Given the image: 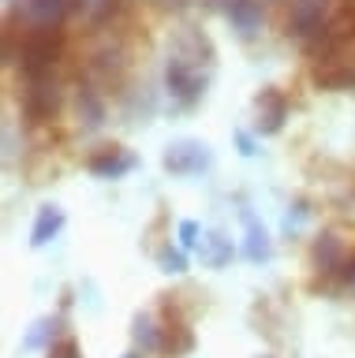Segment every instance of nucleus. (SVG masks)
I'll list each match as a JSON object with an SVG mask.
<instances>
[{
	"mask_svg": "<svg viewBox=\"0 0 355 358\" xmlns=\"http://www.w3.org/2000/svg\"><path fill=\"white\" fill-rule=\"evenodd\" d=\"M206 86H209V67H198L180 52L169 56V64H165V90H169V97L180 108H195L206 97Z\"/></svg>",
	"mask_w": 355,
	"mask_h": 358,
	"instance_id": "nucleus-1",
	"label": "nucleus"
},
{
	"mask_svg": "<svg viewBox=\"0 0 355 358\" xmlns=\"http://www.w3.org/2000/svg\"><path fill=\"white\" fill-rule=\"evenodd\" d=\"M64 105L57 71H23V112L30 123H49Z\"/></svg>",
	"mask_w": 355,
	"mask_h": 358,
	"instance_id": "nucleus-2",
	"label": "nucleus"
},
{
	"mask_svg": "<svg viewBox=\"0 0 355 358\" xmlns=\"http://www.w3.org/2000/svg\"><path fill=\"white\" fill-rule=\"evenodd\" d=\"M75 19L71 11V0H15L12 11H8V22L19 30L27 27H53V30H64V22Z\"/></svg>",
	"mask_w": 355,
	"mask_h": 358,
	"instance_id": "nucleus-3",
	"label": "nucleus"
},
{
	"mask_svg": "<svg viewBox=\"0 0 355 358\" xmlns=\"http://www.w3.org/2000/svg\"><path fill=\"white\" fill-rule=\"evenodd\" d=\"M161 164H165V172H172V176H198V172H206V168L214 164V153H209L206 142L180 138V142H172L169 150H165Z\"/></svg>",
	"mask_w": 355,
	"mask_h": 358,
	"instance_id": "nucleus-4",
	"label": "nucleus"
},
{
	"mask_svg": "<svg viewBox=\"0 0 355 358\" xmlns=\"http://www.w3.org/2000/svg\"><path fill=\"white\" fill-rule=\"evenodd\" d=\"M333 22L329 0H292V11H288V34H295L299 41H310L314 34H321Z\"/></svg>",
	"mask_w": 355,
	"mask_h": 358,
	"instance_id": "nucleus-5",
	"label": "nucleus"
},
{
	"mask_svg": "<svg viewBox=\"0 0 355 358\" xmlns=\"http://www.w3.org/2000/svg\"><path fill=\"white\" fill-rule=\"evenodd\" d=\"M348 254H351V246L340 239V231H333V228H326L314 239V246H310V262H314V268H318V276L321 280H333L340 273V265L348 262Z\"/></svg>",
	"mask_w": 355,
	"mask_h": 358,
	"instance_id": "nucleus-6",
	"label": "nucleus"
},
{
	"mask_svg": "<svg viewBox=\"0 0 355 358\" xmlns=\"http://www.w3.org/2000/svg\"><path fill=\"white\" fill-rule=\"evenodd\" d=\"M288 112H292V105H288L284 90L265 86L262 94L254 97V131H258V134H277L284 127Z\"/></svg>",
	"mask_w": 355,
	"mask_h": 358,
	"instance_id": "nucleus-7",
	"label": "nucleus"
},
{
	"mask_svg": "<svg viewBox=\"0 0 355 358\" xmlns=\"http://www.w3.org/2000/svg\"><path fill=\"white\" fill-rule=\"evenodd\" d=\"M124 71H127V56L120 45H105V49H97L90 56V64H86V75H90V83L102 90V86H120L124 83Z\"/></svg>",
	"mask_w": 355,
	"mask_h": 358,
	"instance_id": "nucleus-8",
	"label": "nucleus"
},
{
	"mask_svg": "<svg viewBox=\"0 0 355 358\" xmlns=\"http://www.w3.org/2000/svg\"><path fill=\"white\" fill-rule=\"evenodd\" d=\"M135 168V157H131L124 145H102L86 157V172L97 176V179H120Z\"/></svg>",
	"mask_w": 355,
	"mask_h": 358,
	"instance_id": "nucleus-9",
	"label": "nucleus"
},
{
	"mask_svg": "<svg viewBox=\"0 0 355 358\" xmlns=\"http://www.w3.org/2000/svg\"><path fill=\"white\" fill-rule=\"evenodd\" d=\"M217 11L225 15L232 27H236L243 38H251V34H258L265 11H262V0H214Z\"/></svg>",
	"mask_w": 355,
	"mask_h": 358,
	"instance_id": "nucleus-10",
	"label": "nucleus"
},
{
	"mask_svg": "<svg viewBox=\"0 0 355 358\" xmlns=\"http://www.w3.org/2000/svg\"><path fill=\"white\" fill-rule=\"evenodd\" d=\"M75 116H79V127L83 131H97L105 123V97L90 78L75 86Z\"/></svg>",
	"mask_w": 355,
	"mask_h": 358,
	"instance_id": "nucleus-11",
	"label": "nucleus"
},
{
	"mask_svg": "<svg viewBox=\"0 0 355 358\" xmlns=\"http://www.w3.org/2000/svg\"><path fill=\"white\" fill-rule=\"evenodd\" d=\"M243 228H247V243H243V257L247 262H270L273 254V243H270V231H265V224L254 217L251 209H243Z\"/></svg>",
	"mask_w": 355,
	"mask_h": 358,
	"instance_id": "nucleus-12",
	"label": "nucleus"
},
{
	"mask_svg": "<svg viewBox=\"0 0 355 358\" xmlns=\"http://www.w3.org/2000/svg\"><path fill=\"white\" fill-rule=\"evenodd\" d=\"M64 209L60 206H41L38 209V220H34V228H30V246H49L53 239H57L60 235V228H64Z\"/></svg>",
	"mask_w": 355,
	"mask_h": 358,
	"instance_id": "nucleus-13",
	"label": "nucleus"
},
{
	"mask_svg": "<svg viewBox=\"0 0 355 358\" xmlns=\"http://www.w3.org/2000/svg\"><path fill=\"white\" fill-rule=\"evenodd\" d=\"M180 56H187L191 64L198 67H214V45H209V38L202 30H195V27H187L180 34V49H176Z\"/></svg>",
	"mask_w": 355,
	"mask_h": 358,
	"instance_id": "nucleus-14",
	"label": "nucleus"
},
{
	"mask_svg": "<svg viewBox=\"0 0 355 358\" xmlns=\"http://www.w3.org/2000/svg\"><path fill=\"white\" fill-rule=\"evenodd\" d=\"M161 351L180 358L187 351H195V332L187 329V321H169L165 324V336H161Z\"/></svg>",
	"mask_w": 355,
	"mask_h": 358,
	"instance_id": "nucleus-15",
	"label": "nucleus"
},
{
	"mask_svg": "<svg viewBox=\"0 0 355 358\" xmlns=\"http://www.w3.org/2000/svg\"><path fill=\"white\" fill-rule=\"evenodd\" d=\"M202 246H206V262L214 265V268H225L228 262H232V239H225L221 231H209L206 239H202Z\"/></svg>",
	"mask_w": 355,
	"mask_h": 358,
	"instance_id": "nucleus-16",
	"label": "nucleus"
},
{
	"mask_svg": "<svg viewBox=\"0 0 355 358\" xmlns=\"http://www.w3.org/2000/svg\"><path fill=\"white\" fill-rule=\"evenodd\" d=\"M161 336H165V329H158V321H153L150 313L135 317V343L142 351H161Z\"/></svg>",
	"mask_w": 355,
	"mask_h": 358,
	"instance_id": "nucleus-17",
	"label": "nucleus"
},
{
	"mask_svg": "<svg viewBox=\"0 0 355 358\" xmlns=\"http://www.w3.org/2000/svg\"><path fill=\"white\" fill-rule=\"evenodd\" d=\"M57 324H60V321H53V317L34 321V329H30L27 340H23V351H38V347H46V343L53 340V332H57Z\"/></svg>",
	"mask_w": 355,
	"mask_h": 358,
	"instance_id": "nucleus-18",
	"label": "nucleus"
},
{
	"mask_svg": "<svg viewBox=\"0 0 355 358\" xmlns=\"http://www.w3.org/2000/svg\"><path fill=\"white\" fill-rule=\"evenodd\" d=\"M329 287H333V291H355V246H351L348 262L340 265V273L329 280Z\"/></svg>",
	"mask_w": 355,
	"mask_h": 358,
	"instance_id": "nucleus-19",
	"label": "nucleus"
},
{
	"mask_svg": "<svg viewBox=\"0 0 355 358\" xmlns=\"http://www.w3.org/2000/svg\"><path fill=\"white\" fill-rule=\"evenodd\" d=\"M158 262H161L165 273H183V268H187V250H180V246H176V250H172V246H165Z\"/></svg>",
	"mask_w": 355,
	"mask_h": 358,
	"instance_id": "nucleus-20",
	"label": "nucleus"
},
{
	"mask_svg": "<svg viewBox=\"0 0 355 358\" xmlns=\"http://www.w3.org/2000/svg\"><path fill=\"white\" fill-rule=\"evenodd\" d=\"M195 246H202V228H198V220H180V250H195Z\"/></svg>",
	"mask_w": 355,
	"mask_h": 358,
	"instance_id": "nucleus-21",
	"label": "nucleus"
},
{
	"mask_svg": "<svg viewBox=\"0 0 355 358\" xmlns=\"http://www.w3.org/2000/svg\"><path fill=\"white\" fill-rule=\"evenodd\" d=\"M49 358H83V351H79V343H75L71 336H64V340H57L49 347Z\"/></svg>",
	"mask_w": 355,
	"mask_h": 358,
	"instance_id": "nucleus-22",
	"label": "nucleus"
},
{
	"mask_svg": "<svg viewBox=\"0 0 355 358\" xmlns=\"http://www.w3.org/2000/svg\"><path fill=\"white\" fill-rule=\"evenodd\" d=\"M15 60V34L12 27H0V64Z\"/></svg>",
	"mask_w": 355,
	"mask_h": 358,
	"instance_id": "nucleus-23",
	"label": "nucleus"
},
{
	"mask_svg": "<svg viewBox=\"0 0 355 358\" xmlns=\"http://www.w3.org/2000/svg\"><path fill=\"white\" fill-rule=\"evenodd\" d=\"M236 145H239L243 157H254V153H258V150H254V138H251L247 131H236Z\"/></svg>",
	"mask_w": 355,
	"mask_h": 358,
	"instance_id": "nucleus-24",
	"label": "nucleus"
},
{
	"mask_svg": "<svg viewBox=\"0 0 355 358\" xmlns=\"http://www.w3.org/2000/svg\"><path fill=\"white\" fill-rule=\"evenodd\" d=\"M153 8H165V11H172V8H183L187 0H150Z\"/></svg>",
	"mask_w": 355,
	"mask_h": 358,
	"instance_id": "nucleus-25",
	"label": "nucleus"
},
{
	"mask_svg": "<svg viewBox=\"0 0 355 358\" xmlns=\"http://www.w3.org/2000/svg\"><path fill=\"white\" fill-rule=\"evenodd\" d=\"M124 358H139V355H135V351H131V355H124Z\"/></svg>",
	"mask_w": 355,
	"mask_h": 358,
	"instance_id": "nucleus-26",
	"label": "nucleus"
}]
</instances>
